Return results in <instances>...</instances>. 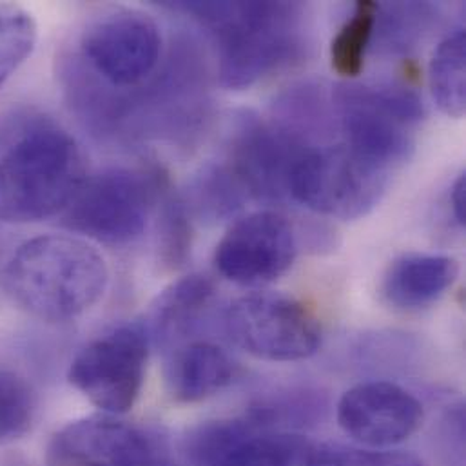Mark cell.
Segmentation results:
<instances>
[{
    "instance_id": "cell-12",
    "label": "cell",
    "mask_w": 466,
    "mask_h": 466,
    "mask_svg": "<svg viewBox=\"0 0 466 466\" xmlns=\"http://www.w3.org/2000/svg\"><path fill=\"white\" fill-rule=\"evenodd\" d=\"M425 418L421 401L392 381H365L338 403V423L367 449H389L418 432Z\"/></svg>"
},
{
    "instance_id": "cell-7",
    "label": "cell",
    "mask_w": 466,
    "mask_h": 466,
    "mask_svg": "<svg viewBox=\"0 0 466 466\" xmlns=\"http://www.w3.org/2000/svg\"><path fill=\"white\" fill-rule=\"evenodd\" d=\"M224 325L239 349L265 361L307 360L321 345V325L314 312L281 292L238 298L228 307Z\"/></svg>"
},
{
    "instance_id": "cell-17",
    "label": "cell",
    "mask_w": 466,
    "mask_h": 466,
    "mask_svg": "<svg viewBox=\"0 0 466 466\" xmlns=\"http://www.w3.org/2000/svg\"><path fill=\"white\" fill-rule=\"evenodd\" d=\"M325 412V400L312 390H283L256 400L245 416L263 432H294L316 425Z\"/></svg>"
},
{
    "instance_id": "cell-6",
    "label": "cell",
    "mask_w": 466,
    "mask_h": 466,
    "mask_svg": "<svg viewBox=\"0 0 466 466\" xmlns=\"http://www.w3.org/2000/svg\"><path fill=\"white\" fill-rule=\"evenodd\" d=\"M164 189L158 171L109 167L87 177L69 208L64 226L104 245L138 239Z\"/></svg>"
},
{
    "instance_id": "cell-9",
    "label": "cell",
    "mask_w": 466,
    "mask_h": 466,
    "mask_svg": "<svg viewBox=\"0 0 466 466\" xmlns=\"http://www.w3.org/2000/svg\"><path fill=\"white\" fill-rule=\"evenodd\" d=\"M149 341L142 325L115 327L75 356L67 380L102 412L126 414L135 407L144 387Z\"/></svg>"
},
{
    "instance_id": "cell-10",
    "label": "cell",
    "mask_w": 466,
    "mask_h": 466,
    "mask_svg": "<svg viewBox=\"0 0 466 466\" xmlns=\"http://www.w3.org/2000/svg\"><path fill=\"white\" fill-rule=\"evenodd\" d=\"M167 438L115 416H91L62 427L47 445L49 466H164Z\"/></svg>"
},
{
    "instance_id": "cell-26",
    "label": "cell",
    "mask_w": 466,
    "mask_h": 466,
    "mask_svg": "<svg viewBox=\"0 0 466 466\" xmlns=\"http://www.w3.org/2000/svg\"><path fill=\"white\" fill-rule=\"evenodd\" d=\"M434 451L441 466H465V410L452 405L434 429Z\"/></svg>"
},
{
    "instance_id": "cell-19",
    "label": "cell",
    "mask_w": 466,
    "mask_h": 466,
    "mask_svg": "<svg viewBox=\"0 0 466 466\" xmlns=\"http://www.w3.org/2000/svg\"><path fill=\"white\" fill-rule=\"evenodd\" d=\"M314 447L296 432H256L217 466H312Z\"/></svg>"
},
{
    "instance_id": "cell-15",
    "label": "cell",
    "mask_w": 466,
    "mask_h": 466,
    "mask_svg": "<svg viewBox=\"0 0 466 466\" xmlns=\"http://www.w3.org/2000/svg\"><path fill=\"white\" fill-rule=\"evenodd\" d=\"M460 263L447 254H403L390 263L381 281L385 301L398 310L434 305L458 279Z\"/></svg>"
},
{
    "instance_id": "cell-28",
    "label": "cell",
    "mask_w": 466,
    "mask_h": 466,
    "mask_svg": "<svg viewBox=\"0 0 466 466\" xmlns=\"http://www.w3.org/2000/svg\"><path fill=\"white\" fill-rule=\"evenodd\" d=\"M9 466H16V465H9Z\"/></svg>"
},
{
    "instance_id": "cell-4",
    "label": "cell",
    "mask_w": 466,
    "mask_h": 466,
    "mask_svg": "<svg viewBox=\"0 0 466 466\" xmlns=\"http://www.w3.org/2000/svg\"><path fill=\"white\" fill-rule=\"evenodd\" d=\"M343 144L394 171L412 155L416 126L425 116L421 98L403 86H339L334 93Z\"/></svg>"
},
{
    "instance_id": "cell-16",
    "label": "cell",
    "mask_w": 466,
    "mask_h": 466,
    "mask_svg": "<svg viewBox=\"0 0 466 466\" xmlns=\"http://www.w3.org/2000/svg\"><path fill=\"white\" fill-rule=\"evenodd\" d=\"M217 289L202 274L186 276L169 285L155 301L149 316L151 339L164 352L195 339V332L204 323Z\"/></svg>"
},
{
    "instance_id": "cell-1",
    "label": "cell",
    "mask_w": 466,
    "mask_h": 466,
    "mask_svg": "<svg viewBox=\"0 0 466 466\" xmlns=\"http://www.w3.org/2000/svg\"><path fill=\"white\" fill-rule=\"evenodd\" d=\"M107 283L104 256L89 241L66 234L24 241L2 270L13 303L47 323L82 316L100 301Z\"/></svg>"
},
{
    "instance_id": "cell-5",
    "label": "cell",
    "mask_w": 466,
    "mask_h": 466,
    "mask_svg": "<svg viewBox=\"0 0 466 466\" xmlns=\"http://www.w3.org/2000/svg\"><path fill=\"white\" fill-rule=\"evenodd\" d=\"M390 175L343 142L309 147L290 171L289 195L318 215L358 220L381 202Z\"/></svg>"
},
{
    "instance_id": "cell-20",
    "label": "cell",
    "mask_w": 466,
    "mask_h": 466,
    "mask_svg": "<svg viewBox=\"0 0 466 466\" xmlns=\"http://www.w3.org/2000/svg\"><path fill=\"white\" fill-rule=\"evenodd\" d=\"M256 432H263L243 414L238 418L204 421L182 438V456L191 466H217L238 445Z\"/></svg>"
},
{
    "instance_id": "cell-8",
    "label": "cell",
    "mask_w": 466,
    "mask_h": 466,
    "mask_svg": "<svg viewBox=\"0 0 466 466\" xmlns=\"http://www.w3.org/2000/svg\"><path fill=\"white\" fill-rule=\"evenodd\" d=\"M162 58V33L146 13L115 7L95 16L80 36L84 67L106 86L133 91L147 82Z\"/></svg>"
},
{
    "instance_id": "cell-14",
    "label": "cell",
    "mask_w": 466,
    "mask_h": 466,
    "mask_svg": "<svg viewBox=\"0 0 466 466\" xmlns=\"http://www.w3.org/2000/svg\"><path fill=\"white\" fill-rule=\"evenodd\" d=\"M236 365L213 341L189 339L166 352V385L177 403L204 401L233 383Z\"/></svg>"
},
{
    "instance_id": "cell-23",
    "label": "cell",
    "mask_w": 466,
    "mask_h": 466,
    "mask_svg": "<svg viewBox=\"0 0 466 466\" xmlns=\"http://www.w3.org/2000/svg\"><path fill=\"white\" fill-rule=\"evenodd\" d=\"M36 394L25 378L0 369V445L25 436L35 421Z\"/></svg>"
},
{
    "instance_id": "cell-3",
    "label": "cell",
    "mask_w": 466,
    "mask_h": 466,
    "mask_svg": "<svg viewBox=\"0 0 466 466\" xmlns=\"http://www.w3.org/2000/svg\"><path fill=\"white\" fill-rule=\"evenodd\" d=\"M218 46L220 80L229 89H245L301 53V5L287 2H182Z\"/></svg>"
},
{
    "instance_id": "cell-13",
    "label": "cell",
    "mask_w": 466,
    "mask_h": 466,
    "mask_svg": "<svg viewBox=\"0 0 466 466\" xmlns=\"http://www.w3.org/2000/svg\"><path fill=\"white\" fill-rule=\"evenodd\" d=\"M305 149L287 129L245 116L234 131L226 166L248 197L278 198L289 195L290 171Z\"/></svg>"
},
{
    "instance_id": "cell-27",
    "label": "cell",
    "mask_w": 466,
    "mask_h": 466,
    "mask_svg": "<svg viewBox=\"0 0 466 466\" xmlns=\"http://www.w3.org/2000/svg\"><path fill=\"white\" fill-rule=\"evenodd\" d=\"M451 204H452V215L458 222V226L465 228L466 224V175H460V178L452 186V195H451Z\"/></svg>"
},
{
    "instance_id": "cell-21",
    "label": "cell",
    "mask_w": 466,
    "mask_h": 466,
    "mask_svg": "<svg viewBox=\"0 0 466 466\" xmlns=\"http://www.w3.org/2000/svg\"><path fill=\"white\" fill-rule=\"evenodd\" d=\"M378 11L380 4L372 0L356 2L352 15L336 33L330 44V66L338 75L345 78H356L361 75L367 51L376 31Z\"/></svg>"
},
{
    "instance_id": "cell-11",
    "label": "cell",
    "mask_w": 466,
    "mask_h": 466,
    "mask_svg": "<svg viewBox=\"0 0 466 466\" xmlns=\"http://www.w3.org/2000/svg\"><path fill=\"white\" fill-rule=\"evenodd\" d=\"M298 254V236L287 217L258 211L238 220L215 250V265L229 281L263 287L283 276Z\"/></svg>"
},
{
    "instance_id": "cell-25",
    "label": "cell",
    "mask_w": 466,
    "mask_h": 466,
    "mask_svg": "<svg viewBox=\"0 0 466 466\" xmlns=\"http://www.w3.org/2000/svg\"><path fill=\"white\" fill-rule=\"evenodd\" d=\"M191 241L193 229L184 204L169 198L164 208L160 231V258L164 265L171 268L182 267L191 250Z\"/></svg>"
},
{
    "instance_id": "cell-18",
    "label": "cell",
    "mask_w": 466,
    "mask_h": 466,
    "mask_svg": "<svg viewBox=\"0 0 466 466\" xmlns=\"http://www.w3.org/2000/svg\"><path fill=\"white\" fill-rule=\"evenodd\" d=\"M438 107L451 118H463L466 109V31L449 35L434 51L429 69Z\"/></svg>"
},
{
    "instance_id": "cell-24",
    "label": "cell",
    "mask_w": 466,
    "mask_h": 466,
    "mask_svg": "<svg viewBox=\"0 0 466 466\" xmlns=\"http://www.w3.org/2000/svg\"><path fill=\"white\" fill-rule=\"evenodd\" d=\"M312 466H429L403 451L356 449L339 443H316Z\"/></svg>"
},
{
    "instance_id": "cell-2",
    "label": "cell",
    "mask_w": 466,
    "mask_h": 466,
    "mask_svg": "<svg viewBox=\"0 0 466 466\" xmlns=\"http://www.w3.org/2000/svg\"><path fill=\"white\" fill-rule=\"evenodd\" d=\"M16 133L0 155V222L31 224L64 213L87 178L80 146L44 118Z\"/></svg>"
},
{
    "instance_id": "cell-22",
    "label": "cell",
    "mask_w": 466,
    "mask_h": 466,
    "mask_svg": "<svg viewBox=\"0 0 466 466\" xmlns=\"http://www.w3.org/2000/svg\"><path fill=\"white\" fill-rule=\"evenodd\" d=\"M36 36V22L27 9L0 2V87L31 56Z\"/></svg>"
}]
</instances>
